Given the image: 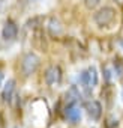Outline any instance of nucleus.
I'll return each mask as SVG.
<instances>
[{"label":"nucleus","mask_w":123,"mask_h":128,"mask_svg":"<svg viewBox=\"0 0 123 128\" xmlns=\"http://www.w3.org/2000/svg\"><path fill=\"white\" fill-rule=\"evenodd\" d=\"M93 20L99 27H108L116 20V9L110 6H104L93 15Z\"/></svg>","instance_id":"obj_1"},{"label":"nucleus","mask_w":123,"mask_h":128,"mask_svg":"<svg viewBox=\"0 0 123 128\" xmlns=\"http://www.w3.org/2000/svg\"><path fill=\"white\" fill-rule=\"evenodd\" d=\"M39 63H41V59H39L38 54H35V53L24 54V57L21 60V71H23V74L26 77L35 74L36 70H38V66H39Z\"/></svg>","instance_id":"obj_2"},{"label":"nucleus","mask_w":123,"mask_h":128,"mask_svg":"<svg viewBox=\"0 0 123 128\" xmlns=\"http://www.w3.org/2000/svg\"><path fill=\"white\" fill-rule=\"evenodd\" d=\"M80 83L86 90H92L98 84V71L95 66H89L80 76Z\"/></svg>","instance_id":"obj_3"},{"label":"nucleus","mask_w":123,"mask_h":128,"mask_svg":"<svg viewBox=\"0 0 123 128\" xmlns=\"http://www.w3.org/2000/svg\"><path fill=\"white\" fill-rule=\"evenodd\" d=\"M44 77H45V83H47L48 86L59 84V83L62 82V70H60V66L51 65L50 68H47Z\"/></svg>","instance_id":"obj_4"},{"label":"nucleus","mask_w":123,"mask_h":128,"mask_svg":"<svg viewBox=\"0 0 123 128\" xmlns=\"http://www.w3.org/2000/svg\"><path fill=\"white\" fill-rule=\"evenodd\" d=\"M84 108L87 112V114L90 116V119L93 120H99L101 116H102V106L99 101H95V100H90V101H86L84 102Z\"/></svg>","instance_id":"obj_5"},{"label":"nucleus","mask_w":123,"mask_h":128,"mask_svg":"<svg viewBox=\"0 0 123 128\" xmlns=\"http://www.w3.org/2000/svg\"><path fill=\"white\" fill-rule=\"evenodd\" d=\"M65 116H66V119L71 120L72 124L80 122V119H81V110H80V107L77 106V102H75V104H68V106L65 107Z\"/></svg>","instance_id":"obj_6"},{"label":"nucleus","mask_w":123,"mask_h":128,"mask_svg":"<svg viewBox=\"0 0 123 128\" xmlns=\"http://www.w3.org/2000/svg\"><path fill=\"white\" fill-rule=\"evenodd\" d=\"M17 33H18V27H17V24H15L12 20H8V21L3 24L2 36H3L5 39H15V38H17Z\"/></svg>","instance_id":"obj_7"},{"label":"nucleus","mask_w":123,"mask_h":128,"mask_svg":"<svg viewBox=\"0 0 123 128\" xmlns=\"http://www.w3.org/2000/svg\"><path fill=\"white\" fill-rule=\"evenodd\" d=\"M14 95H15V80L11 78V80L6 82V84H5V88L2 90V98H3L5 102H11Z\"/></svg>","instance_id":"obj_8"},{"label":"nucleus","mask_w":123,"mask_h":128,"mask_svg":"<svg viewBox=\"0 0 123 128\" xmlns=\"http://www.w3.org/2000/svg\"><path fill=\"white\" fill-rule=\"evenodd\" d=\"M48 30H50L51 36H59L62 33V26H60V23L56 18H51L50 23H48Z\"/></svg>","instance_id":"obj_9"},{"label":"nucleus","mask_w":123,"mask_h":128,"mask_svg":"<svg viewBox=\"0 0 123 128\" xmlns=\"http://www.w3.org/2000/svg\"><path fill=\"white\" fill-rule=\"evenodd\" d=\"M113 66H114V72L117 74V77L123 78V60L120 57H116L113 62Z\"/></svg>","instance_id":"obj_10"},{"label":"nucleus","mask_w":123,"mask_h":128,"mask_svg":"<svg viewBox=\"0 0 123 128\" xmlns=\"http://www.w3.org/2000/svg\"><path fill=\"white\" fill-rule=\"evenodd\" d=\"M84 3L89 9H95L99 3H101V0H84Z\"/></svg>","instance_id":"obj_11"},{"label":"nucleus","mask_w":123,"mask_h":128,"mask_svg":"<svg viewBox=\"0 0 123 128\" xmlns=\"http://www.w3.org/2000/svg\"><path fill=\"white\" fill-rule=\"evenodd\" d=\"M2 83H3V72L0 71V86H2Z\"/></svg>","instance_id":"obj_12"},{"label":"nucleus","mask_w":123,"mask_h":128,"mask_svg":"<svg viewBox=\"0 0 123 128\" xmlns=\"http://www.w3.org/2000/svg\"><path fill=\"white\" fill-rule=\"evenodd\" d=\"M114 2H117L119 6H123V0H114Z\"/></svg>","instance_id":"obj_13"},{"label":"nucleus","mask_w":123,"mask_h":128,"mask_svg":"<svg viewBox=\"0 0 123 128\" xmlns=\"http://www.w3.org/2000/svg\"><path fill=\"white\" fill-rule=\"evenodd\" d=\"M120 44H122V48H123V39H122V42H120Z\"/></svg>","instance_id":"obj_14"},{"label":"nucleus","mask_w":123,"mask_h":128,"mask_svg":"<svg viewBox=\"0 0 123 128\" xmlns=\"http://www.w3.org/2000/svg\"><path fill=\"white\" fill-rule=\"evenodd\" d=\"M17 128H18V126H17Z\"/></svg>","instance_id":"obj_15"}]
</instances>
